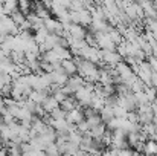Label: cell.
<instances>
[{"instance_id": "11", "label": "cell", "mask_w": 157, "mask_h": 156, "mask_svg": "<svg viewBox=\"0 0 157 156\" xmlns=\"http://www.w3.org/2000/svg\"><path fill=\"white\" fill-rule=\"evenodd\" d=\"M153 122H154V126H156V133H157V119H154Z\"/></svg>"}, {"instance_id": "2", "label": "cell", "mask_w": 157, "mask_h": 156, "mask_svg": "<svg viewBox=\"0 0 157 156\" xmlns=\"http://www.w3.org/2000/svg\"><path fill=\"white\" fill-rule=\"evenodd\" d=\"M108 37H110V40L114 43V45H119L121 42H124V37H122V34H121V31L114 26L110 32H108Z\"/></svg>"}, {"instance_id": "7", "label": "cell", "mask_w": 157, "mask_h": 156, "mask_svg": "<svg viewBox=\"0 0 157 156\" xmlns=\"http://www.w3.org/2000/svg\"><path fill=\"white\" fill-rule=\"evenodd\" d=\"M113 113H114V116H117V118H125L127 110H125L124 107H121L119 104H116V106L113 107Z\"/></svg>"}, {"instance_id": "12", "label": "cell", "mask_w": 157, "mask_h": 156, "mask_svg": "<svg viewBox=\"0 0 157 156\" xmlns=\"http://www.w3.org/2000/svg\"><path fill=\"white\" fill-rule=\"evenodd\" d=\"M156 98H157V92H156Z\"/></svg>"}, {"instance_id": "9", "label": "cell", "mask_w": 157, "mask_h": 156, "mask_svg": "<svg viewBox=\"0 0 157 156\" xmlns=\"http://www.w3.org/2000/svg\"><path fill=\"white\" fill-rule=\"evenodd\" d=\"M73 32H75V37H78V38H82L84 37V31L79 29V28H73Z\"/></svg>"}, {"instance_id": "1", "label": "cell", "mask_w": 157, "mask_h": 156, "mask_svg": "<svg viewBox=\"0 0 157 156\" xmlns=\"http://www.w3.org/2000/svg\"><path fill=\"white\" fill-rule=\"evenodd\" d=\"M102 61H105V64H108V66H116L119 61H122V57L116 51L102 49Z\"/></svg>"}, {"instance_id": "3", "label": "cell", "mask_w": 157, "mask_h": 156, "mask_svg": "<svg viewBox=\"0 0 157 156\" xmlns=\"http://www.w3.org/2000/svg\"><path fill=\"white\" fill-rule=\"evenodd\" d=\"M113 116H114V113H113V107H110V106L105 104L104 107L101 109V119H102V122L110 121Z\"/></svg>"}, {"instance_id": "4", "label": "cell", "mask_w": 157, "mask_h": 156, "mask_svg": "<svg viewBox=\"0 0 157 156\" xmlns=\"http://www.w3.org/2000/svg\"><path fill=\"white\" fill-rule=\"evenodd\" d=\"M156 152H157V141H154V139H147V141H145L144 153H147V155H154Z\"/></svg>"}, {"instance_id": "8", "label": "cell", "mask_w": 157, "mask_h": 156, "mask_svg": "<svg viewBox=\"0 0 157 156\" xmlns=\"http://www.w3.org/2000/svg\"><path fill=\"white\" fill-rule=\"evenodd\" d=\"M150 78H151V86H154L157 89V72L156 70H153V72L150 74Z\"/></svg>"}, {"instance_id": "10", "label": "cell", "mask_w": 157, "mask_h": 156, "mask_svg": "<svg viewBox=\"0 0 157 156\" xmlns=\"http://www.w3.org/2000/svg\"><path fill=\"white\" fill-rule=\"evenodd\" d=\"M64 67H66V69H69L70 72H75V69H76V66H75L73 63H69V61H66V63H64Z\"/></svg>"}, {"instance_id": "6", "label": "cell", "mask_w": 157, "mask_h": 156, "mask_svg": "<svg viewBox=\"0 0 157 156\" xmlns=\"http://www.w3.org/2000/svg\"><path fill=\"white\" fill-rule=\"evenodd\" d=\"M134 98H136V101H137V104H145V103H150L144 90H140V92H134Z\"/></svg>"}, {"instance_id": "5", "label": "cell", "mask_w": 157, "mask_h": 156, "mask_svg": "<svg viewBox=\"0 0 157 156\" xmlns=\"http://www.w3.org/2000/svg\"><path fill=\"white\" fill-rule=\"evenodd\" d=\"M144 87H145V84L136 77V80L131 83V86H130V90L134 94V92H140V90H144Z\"/></svg>"}]
</instances>
